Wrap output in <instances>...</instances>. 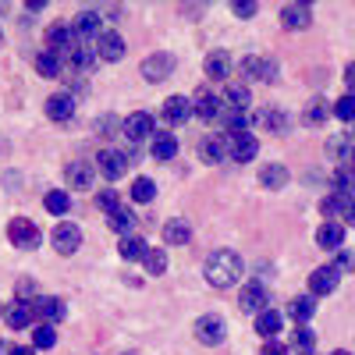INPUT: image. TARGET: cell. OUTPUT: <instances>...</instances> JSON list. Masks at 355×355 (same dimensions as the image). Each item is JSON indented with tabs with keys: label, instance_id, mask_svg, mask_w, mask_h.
Listing matches in <instances>:
<instances>
[{
	"label": "cell",
	"instance_id": "obj_1",
	"mask_svg": "<svg viewBox=\"0 0 355 355\" xmlns=\"http://www.w3.org/2000/svg\"><path fill=\"white\" fill-rule=\"evenodd\" d=\"M202 277L210 281L214 288H231L234 281L242 277V259H239V252L214 249L210 256H206V263H202Z\"/></svg>",
	"mask_w": 355,
	"mask_h": 355
},
{
	"label": "cell",
	"instance_id": "obj_2",
	"mask_svg": "<svg viewBox=\"0 0 355 355\" xmlns=\"http://www.w3.org/2000/svg\"><path fill=\"white\" fill-rule=\"evenodd\" d=\"M46 46H50V53H57V57H71L82 43H78V33H75V25H53L50 33H46Z\"/></svg>",
	"mask_w": 355,
	"mask_h": 355
},
{
	"label": "cell",
	"instance_id": "obj_3",
	"mask_svg": "<svg viewBox=\"0 0 355 355\" xmlns=\"http://www.w3.org/2000/svg\"><path fill=\"white\" fill-rule=\"evenodd\" d=\"M8 239L15 242V249H36V245L43 242V234H40V227H36L33 220L15 217V220L8 224Z\"/></svg>",
	"mask_w": 355,
	"mask_h": 355
},
{
	"label": "cell",
	"instance_id": "obj_4",
	"mask_svg": "<svg viewBox=\"0 0 355 355\" xmlns=\"http://www.w3.org/2000/svg\"><path fill=\"white\" fill-rule=\"evenodd\" d=\"M196 338H199V345H220L224 341V334H227V323H224V316H199L196 320Z\"/></svg>",
	"mask_w": 355,
	"mask_h": 355
},
{
	"label": "cell",
	"instance_id": "obj_5",
	"mask_svg": "<svg viewBox=\"0 0 355 355\" xmlns=\"http://www.w3.org/2000/svg\"><path fill=\"white\" fill-rule=\"evenodd\" d=\"M78 245H82V227L71 224V220L57 224V231H53V249L61 252V256H71V252H78Z\"/></svg>",
	"mask_w": 355,
	"mask_h": 355
},
{
	"label": "cell",
	"instance_id": "obj_6",
	"mask_svg": "<svg viewBox=\"0 0 355 355\" xmlns=\"http://www.w3.org/2000/svg\"><path fill=\"white\" fill-rule=\"evenodd\" d=\"M338 281H341V270H338L334 263H327V266H320V270H313L309 291H313V295H331V291L338 288Z\"/></svg>",
	"mask_w": 355,
	"mask_h": 355
},
{
	"label": "cell",
	"instance_id": "obj_7",
	"mask_svg": "<svg viewBox=\"0 0 355 355\" xmlns=\"http://www.w3.org/2000/svg\"><path fill=\"white\" fill-rule=\"evenodd\" d=\"M239 306L245 309V313H263V309H270V295H266V288L263 284H245L242 288V295H239Z\"/></svg>",
	"mask_w": 355,
	"mask_h": 355
},
{
	"label": "cell",
	"instance_id": "obj_8",
	"mask_svg": "<svg viewBox=\"0 0 355 355\" xmlns=\"http://www.w3.org/2000/svg\"><path fill=\"white\" fill-rule=\"evenodd\" d=\"M220 96H214L210 89H199V93L192 96V114L202 117V121H214V117H220Z\"/></svg>",
	"mask_w": 355,
	"mask_h": 355
},
{
	"label": "cell",
	"instance_id": "obj_9",
	"mask_svg": "<svg viewBox=\"0 0 355 355\" xmlns=\"http://www.w3.org/2000/svg\"><path fill=\"white\" fill-rule=\"evenodd\" d=\"M174 71V57L171 53H157V57H146L142 61V78L146 82H164Z\"/></svg>",
	"mask_w": 355,
	"mask_h": 355
},
{
	"label": "cell",
	"instance_id": "obj_10",
	"mask_svg": "<svg viewBox=\"0 0 355 355\" xmlns=\"http://www.w3.org/2000/svg\"><path fill=\"white\" fill-rule=\"evenodd\" d=\"M125 135H128L132 142H142V139L157 135V125H153V117H150V114H142V110L128 114V121H125Z\"/></svg>",
	"mask_w": 355,
	"mask_h": 355
},
{
	"label": "cell",
	"instance_id": "obj_11",
	"mask_svg": "<svg viewBox=\"0 0 355 355\" xmlns=\"http://www.w3.org/2000/svg\"><path fill=\"white\" fill-rule=\"evenodd\" d=\"M327 153H331L341 167H355V135H331Z\"/></svg>",
	"mask_w": 355,
	"mask_h": 355
},
{
	"label": "cell",
	"instance_id": "obj_12",
	"mask_svg": "<svg viewBox=\"0 0 355 355\" xmlns=\"http://www.w3.org/2000/svg\"><path fill=\"white\" fill-rule=\"evenodd\" d=\"M227 153H231V160H239V164H249V160H256V153H259V142H256V135H231V146H227Z\"/></svg>",
	"mask_w": 355,
	"mask_h": 355
},
{
	"label": "cell",
	"instance_id": "obj_13",
	"mask_svg": "<svg viewBox=\"0 0 355 355\" xmlns=\"http://www.w3.org/2000/svg\"><path fill=\"white\" fill-rule=\"evenodd\" d=\"M96 164H100V174H103V178H110V182H117V178H121V174L128 171V153H117V150H103Z\"/></svg>",
	"mask_w": 355,
	"mask_h": 355
},
{
	"label": "cell",
	"instance_id": "obj_14",
	"mask_svg": "<svg viewBox=\"0 0 355 355\" xmlns=\"http://www.w3.org/2000/svg\"><path fill=\"white\" fill-rule=\"evenodd\" d=\"M160 114H164L167 125H182V121H189V117H192V100H185V96H167Z\"/></svg>",
	"mask_w": 355,
	"mask_h": 355
},
{
	"label": "cell",
	"instance_id": "obj_15",
	"mask_svg": "<svg viewBox=\"0 0 355 355\" xmlns=\"http://www.w3.org/2000/svg\"><path fill=\"white\" fill-rule=\"evenodd\" d=\"M64 178H68L71 189H89V185H93V178H96V167L85 164V160H71L64 167Z\"/></svg>",
	"mask_w": 355,
	"mask_h": 355
},
{
	"label": "cell",
	"instance_id": "obj_16",
	"mask_svg": "<svg viewBox=\"0 0 355 355\" xmlns=\"http://www.w3.org/2000/svg\"><path fill=\"white\" fill-rule=\"evenodd\" d=\"M96 53H100V61H121V57H125V40L117 33H100Z\"/></svg>",
	"mask_w": 355,
	"mask_h": 355
},
{
	"label": "cell",
	"instance_id": "obj_17",
	"mask_svg": "<svg viewBox=\"0 0 355 355\" xmlns=\"http://www.w3.org/2000/svg\"><path fill=\"white\" fill-rule=\"evenodd\" d=\"M71 114H75V100L68 93H53L46 100V117L50 121H71Z\"/></svg>",
	"mask_w": 355,
	"mask_h": 355
},
{
	"label": "cell",
	"instance_id": "obj_18",
	"mask_svg": "<svg viewBox=\"0 0 355 355\" xmlns=\"http://www.w3.org/2000/svg\"><path fill=\"white\" fill-rule=\"evenodd\" d=\"M199 157H202L206 164H220V160L227 157V139H224V135H206V139L199 142Z\"/></svg>",
	"mask_w": 355,
	"mask_h": 355
},
{
	"label": "cell",
	"instance_id": "obj_19",
	"mask_svg": "<svg viewBox=\"0 0 355 355\" xmlns=\"http://www.w3.org/2000/svg\"><path fill=\"white\" fill-rule=\"evenodd\" d=\"M281 21H284V28H306L313 21V11H309V4H284Z\"/></svg>",
	"mask_w": 355,
	"mask_h": 355
},
{
	"label": "cell",
	"instance_id": "obj_20",
	"mask_svg": "<svg viewBox=\"0 0 355 355\" xmlns=\"http://www.w3.org/2000/svg\"><path fill=\"white\" fill-rule=\"evenodd\" d=\"M36 313H40V320H46V323H57V320H64V302L57 299V295H43V299H36V306H33Z\"/></svg>",
	"mask_w": 355,
	"mask_h": 355
},
{
	"label": "cell",
	"instance_id": "obj_21",
	"mask_svg": "<svg viewBox=\"0 0 355 355\" xmlns=\"http://www.w3.org/2000/svg\"><path fill=\"white\" fill-rule=\"evenodd\" d=\"M316 242H320L323 249H341V245H345V227H341L338 220H327V224L316 231Z\"/></svg>",
	"mask_w": 355,
	"mask_h": 355
},
{
	"label": "cell",
	"instance_id": "obj_22",
	"mask_svg": "<svg viewBox=\"0 0 355 355\" xmlns=\"http://www.w3.org/2000/svg\"><path fill=\"white\" fill-rule=\"evenodd\" d=\"M33 313H36V309L28 306V302H11V306H8V313H4V316H8V327H11V331L28 327V323H33Z\"/></svg>",
	"mask_w": 355,
	"mask_h": 355
},
{
	"label": "cell",
	"instance_id": "obj_23",
	"mask_svg": "<svg viewBox=\"0 0 355 355\" xmlns=\"http://www.w3.org/2000/svg\"><path fill=\"white\" fill-rule=\"evenodd\" d=\"M189 239H192L189 220H167V224H164V242H167V245H185Z\"/></svg>",
	"mask_w": 355,
	"mask_h": 355
},
{
	"label": "cell",
	"instance_id": "obj_24",
	"mask_svg": "<svg viewBox=\"0 0 355 355\" xmlns=\"http://www.w3.org/2000/svg\"><path fill=\"white\" fill-rule=\"evenodd\" d=\"M157 160H174L178 157V139L167 135V132H157L153 135V150H150Z\"/></svg>",
	"mask_w": 355,
	"mask_h": 355
},
{
	"label": "cell",
	"instance_id": "obj_25",
	"mask_svg": "<svg viewBox=\"0 0 355 355\" xmlns=\"http://www.w3.org/2000/svg\"><path fill=\"white\" fill-rule=\"evenodd\" d=\"M220 121H224V128H227V135H245V128H249V114L245 110H220Z\"/></svg>",
	"mask_w": 355,
	"mask_h": 355
},
{
	"label": "cell",
	"instance_id": "obj_26",
	"mask_svg": "<svg viewBox=\"0 0 355 355\" xmlns=\"http://www.w3.org/2000/svg\"><path fill=\"white\" fill-rule=\"evenodd\" d=\"M117 252H121V259L135 263V259H146V252H150V245H146L142 239H135V234H128V239H121V245H117Z\"/></svg>",
	"mask_w": 355,
	"mask_h": 355
},
{
	"label": "cell",
	"instance_id": "obj_27",
	"mask_svg": "<svg viewBox=\"0 0 355 355\" xmlns=\"http://www.w3.org/2000/svg\"><path fill=\"white\" fill-rule=\"evenodd\" d=\"M107 224H110V231H117V234H132V227H135V214L128 210V206H121V210H114L110 217H107Z\"/></svg>",
	"mask_w": 355,
	"mask_h": 355
},
{
	"label": "cell",
	"instance_id": "obj_28",
	"mask_svg": "<svg viewBox=\"0 0 355 355\" xmlns=\"http://www.w3.org/2000/svg\"><path fill=\"white\" fill-rule=\"evenodd\" d=\"M348 196H341V192H334V196H327V199H323L320 202V214L323 217H327V220H334V217H345V210H348Z\"/></svg>",
	"mask_w": 355,
	"mask_h": 355
},
{
	"label": "cell",
	"instance_id": "obj_29",
	"mask_svg": "<svg viewBox=\"0 0 355 355\" xmlns=\"http://www.w3.org/2000/svg\"><path fill=\"white\" fill-rule=\"evenodd\" d=\"M256 331H259L263 338H270V341H274V334L281 331V313H274V309H263V313L256 316Z\"/></svg>",
	"mask_w": 355,
	"mask_h": 355
},
{
	"label": "cell",
	"instance_id": "obj_30",
	"mask_svg": "<svg viewBox=\"0 0 355 355\" xmlns=\"http://www.w3.org/2000/svg\"><path fill=\"white\" fill-rule=\"evenodd\" d=\"M288 313H291L295 320H299V323H306V320L316 313V299H313V295H299V299H291Z\"/></svg>",
	"mask_w": 355,
	"mask_h": 355
},
{
	"label": "cell",
	"instance_id": "obj_31",
	"mask_svg": "<svg viewBox=\"0 0 355 355\" xmlns=\"http://www.w3.org/2000/svg\"><path fill=\"white\" fill-rule=\"evenodd\" d=\"M75 33H78V36H96V40H100V15H96V11H82V15L75 18Z\"/></svg>",
	"mask_w": 355,
	"mask_h": 355
},
{
	"label": "cell",
	"instance_id": "obj_32",
	"mask_svg": "<svg viewBox=\"0 0 355 355\" xmlns=\"http://www.w3.org/2000/svg\"><path fill=\"white\" fill-rule=\"evenodd\" d=\"M36 71H40L43 78H57V75H61V57L50 53V50H43V53L36 57Z\"/></svg>",
	"mask_w": 355,
	"mask_h": 355
},
{
	"label": "cell",
	"instance_id": "obj_33",
	"mask_svg": "<svg viewBox=\"0 0 355 355\" xmlns=\"http://www.w3.org/2000/svg\"><path fill=\"white\" fill-rule=\"evenodd\" d=\"M227 68H231V61H227L224 50H214L210 57H206V75L210 78H227Z\"/></svg>",
	"mask_w": 355,
	"mask_h": 355
},
{
	"label": "cell",
	"instance_id": "obj_34",
	"mask_svg": "<svg viewBox=\"0 0 355 355\" xmlns=\"http://www.w3.org/2000/svg\"><path fill=\"white\" fill-rule=\"evenodd\" d=\"M259 182H263L266 189H284L288 171H284L281 164H270V167H263V171H259Z\"/></svg>",
	"mask_w": 355,
	"mask_h": 355
},
{
	"label": "cell",
	"instance_id": "obj_35",
	"mask_svg": "<svg viewBox=\"0 0 355 355\" xmlns=\"http://www.w3.org/2000/svg\"><path fill=\"white\" fill-rule=\"evenodd\" d=\"M334 192L352 199V192H355V167H338L334 171Z\"/></svg>",
	"mask_w": 355,
	"mask_h": 355
},
{
	"label": "cell",
	"instance_id": "obj_36",
	"mask_svg": "<svg viewBox=\"0 0 355 355\" xmlns=\"http://www.w3.org/2000/svg\"><path fill=\"white\" fill-rule=\"evenodd\" d=\"M249 100H252L249 85H231V89H227V96H224V103H227L231 110H245V107H249Z\"/></svg>",
	"mask_w": 355,
	"mask_h": 355
},
{
	"label": "cell",
	"instance_id": "obj_37",
	"mask_svg": "<svg viewBox=\"0 0 355 355\" xmlns=\"http://www.w3.org/2000/svg\"><path fill=\"white\" fill-rule=\"evenodd\" d=\"M46 210L57 214V217L68 214V210H71V192H61V189H57V192H46Z\"/></svg>",
	"mask_w": 355,
	"mask_h": 355
},
{
	"label": "cell",
	"instance_id": "obj_38",
	"mask_svg": "<svg viewBox=\"0 0 355 355\" xmlns=\"http://www.w3.org/2000/svg\"><path fill=\"white\" fill-rule=\"evenodd\" d=\"M96 61H100L96 46H78V50L71 53V64H75V68H82V71H89V68H93Z\"/></svg>",
	"mask_w": 355,
	"mask_h": 355
},
{
	"label": "cell",
	"instance_id": "obj_39",
	"mask_svg": "<svg viewBox=\"0 0 355 355\" xmlns=\"http://www.w3.org/2000/svg\"><path fill=\"white\" fill-rule=\"evenodd\" d=\"M327 114H331L327 103H323V100H313V103L306 107V114H302V121H306V125H323V121H327Z\"/></svg>",
	"mask_w": 355,
	"mask_h": 355
},
{
	"label": "cell",
	"instance_id": "obj_40",
	"mask_svg": "<svg viewBox=\"0 0 355 355\" xmlns=\"http://www.w3.org/2000/svg\"><path fill=\"white\" fill-rule=\"evenodd\" d=\"M157 196V185L150 182V178H135V182H132V199L135 202H150Z\"/></svg>",
	"mask_w": 355,
	"mask_h": 355
},
{
	"label": "cell",
	"instance_id": "obj_41",
	"mask_svg": "<svg viewBox=\"0 0 355 355\" xmlns=\"http://www.w3.org/2000/svg\"><path fill=\"white\" fill-rule=\"evenodd\" d=\"M33 345H36V348H53V345H57V331H53V323H40V327L33 331Z\"/></svg>",
	"mask_w": 355,
	"mask_h": 355
},
{
	"label": "cell",
	"instance_id": "obj_42",
	"mask_svg": "<svg viewBox=\"0 0 355 355\" xmlns=\"http://www.w3.org/2000/svg\"><path fill=\"white\" fill-rule=\"evenodd\" d=\"M259 125L270 128V132H284L288 128V117H284V110H263L259 114Z\"/></svg>",
	"mask_w": 355,
	"mask_h": 355
},
{
	"label": "cell",
	"instance_id": "obj_43",
	"mask_svg": "<svg viewBox=\"0 0 355 355\" xmlns=\"http://www.w3.org/2000/svg\"><path fill=\"white\" fill-rule=\"evenodd\" d=\"M142 263H146V270H150V274L157 277V274H164V270H167V252H164V249H150Z\"/></svg>",
	"mask_w": 355,
	"mask_h": 355
},
{
	"label": "cell",
	"instance_id": "obj_44",
	"mask_svg": "<svg viewBox=\"0 0 355 355\" xmlns=\"http://www.w3.org/2000/svg\"><path fill=\"white\" fill-rule=\"evenodd\" d=\"M313 345H316V334H313L309 327H295V334H291V348H299V352H313Z\"/></svg>",
	"mask_w": 355,
	"mask_h": 355
},
{
	"label": "cell",
	"instance_id": "obj_45",
	"mask_svg": "<svg viewBox=\"0 0 355 355\" xmlns=\"http://www.w3.org/2000/svg\"><path fill=\"white\" fill-rule=\"evenodd\" d=\"M334 117H338V121H355V96L352 93L334 103Z\"/></svg>",
	"mask_w": 355,
	"mask_h": 355
},
{
	"label": "cell",
	"instance_id": "obj_46",
	"mask_svg": "<svg viewBox=\"0 0 355 355\" xmlns=\"http://www.w3.org/2000/svg\"><path fill=\"white\" fill-rule=\"evenodd\" d=\"M96 202H100V210H103L107 217H110L114 210H121V199H117V192H114V189H103V192L96 196Z\"/></svg>",
	"mask_w": 355,
	"mask_h": 355
},
{
	"label": "cell",
	"instance_id": "obj_47",
	"mask_svg": "<svg viewBox=\"0 0 355 355\" xmlns=\"http://www.w3.org/2000/svg\"><path fill=\"white\" fill-rule=\"evenodd\" d=\"M256 8H259L256 0H239V4H231V11L239 15V18H252V15H256Z\"/></svg>",
	"mask_w": 355,
	"mask_h": 355
},
{
	"label": "cell",
	"instance_id": "obj_48",
	"mask_svg": "<svg viewBox=\"0 0 355 355\" xmlns=\"http://www.w3.org/2000/svg\"><path fill=\"white\" fill-rule=\"evenodd\" d=\"M334 266H338V270H341V274H348V270H355V256H352V252H341Z\"/></svg>",
	"mask_w": 355,
	"mask_h": 355
},
{
	"label": "cell",
	"instance_id": "obj_49",
	"mask_svg": "<svg viewBox=\"0 0 355 355\" xmlns=\"http://www.w3.org/2000/svg\"><path fill=\"white\" fill-rule=\"evenodd\" d=\"M263 355H288V348H284V345H277V341H270V345L263 348Z\"/></svg>",
	"mask_w": 355,
	"mask_h": 355
},
{
	"label": "cell",
	"instance_id": "obj_50",
	"mask_svg": "<svg viewBox=\"0 0 355 355\" xmlns=\"http://www.w3.org/2000/svg\"><path fill=\"white\" fill-rule=\"evenodd\" d=\"M345 85L352 89V96H355V64H348V68H345Z\"/></svg>",
	"mask_w": 355,
	"mask_h": 355
},
{
	"label": "cell",
	"instance_id": "obj_51",
	"mask_svg": "<svg viewBox=\"0 0 355 355\" xmlns=\"http://www.w3.org/2000/svg\"><path fill=\"white\" fill-rule=\"evenodd\" d=\"M345 220H348V224H352V227H355V199H352V202H348V210H345Z\"/></svg>",
	"mask_w": 355,
	"mask_h": 355
},
{
	"label": "cell",
	"instance_id": "obj_52",
	"mask_svg": "<svg viewBox=\"0 0 355 355\" xmlns=\"http://www.w3.org/2000/svg\"><path fill=\"white\" fill-rule=\"evenodd\" d=\"M8 355H36V352H33V348H18V345H15V348H11Z\"/></svg>",
	"mask_w": 355,
	"mask_h": 355
},
{
	"label": "cell",
	"instance_id": "obj_53",
	"mask_svg": "<svg viewBox=\"0 0 355 355\" xmlns=\"http://www.w3.org/2000/svg\"><path fill=\"white\" fill-rule=\"evenodd\" d=\"M331 355H352V352H345V348H338V352H331Z\"/></svg>",
	"mask_w": 355,
	"mask_h": 355
},
{
	"label": "cell",
	"instance_id": "obj_54",
	"mask_svg": "<svg viewBox=\"0 0 355 355\" xmlns=\"http://www.w3.org/2000/svg\"><path fill=\"white\" fill-rule=\"evenodd\" d=\"M302 355H313V352H302Z\"/></svg>",
	"mask_w": 355,
	"mask_h": 355
}]
</instances>
